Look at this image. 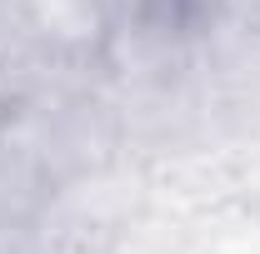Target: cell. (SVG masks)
<instances>
[{"mask_svg": "<svg viewBox=\"0 0 260 254\" xmlns=\"http://www.w3.org/2000/svg\"><path fill=\"white\" fill-rule=\"evenodd\" d=\"M10 5H15V25L50 65H65V70L95 65L100 70L105 40L115 30L110 0H10Z\"/></svg>", "mask_w": 260, "mask_h": 254, "instance_id": "6da1fadb", "label": "cell"}, {"mask_svg": "<svg viewBox=\"0 0 260 254\" xmlns=\"http://www.w3.org/2000/svg\"><path fill=\"white\" fill-rule=\"evenodd\" d=\"M15 105H20V100H15V90H10V85L0 80V145H5L10 125H15Z\"/></svg>", "mask_w": 260, "mask_h": 254, "instance_id": "7a4b0ae2", "label": "cell"}]
</instances>
